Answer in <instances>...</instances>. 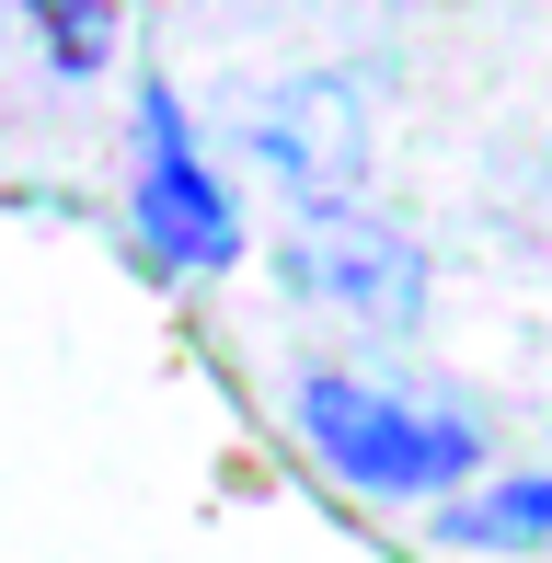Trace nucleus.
<instances>
[{
  "instance_id": "2",
  "label": "nucleus",
  "mask_w": 552,
  "mask_h": 563,
  "mask_svg": "<svg viewBox=\"0 0 552 563\" xmlns=\"http://www.w3.org/2000/svg\"><path fill=\"white\" fill-rule=\"evenodd\" d=\"M139 242L162 253L173 276H219L242 253V208H231V185L208 173V150H196V126L185 104H173L162 81L139 92Z\"/></svg>"
},
{
  "instance_id": "6",
  "label": "nucleus",
  "mask_w": 552,
  "mask_h": 563,
  "mask_svg": "<svg viewBox=\"0 0 552 563\" xmlns=\"http://www.w3.org/2000/svg\"><path fill=\"white\" fill-rule=\"evenodd\" d=\"M23 23H35L58 81H92V69L115 58V0H23Z\"/></svg>"
},
{
  "instance_id": "4",
  "label": "nucleus",
  "mask_w": 552,
  "mask_h": 563,
  "mask_svg": "<svg viewBox=\"0 0 552 563\" xmlns=\"http://www.w3.org/2000/svg\"><path fill=\"white\" fill-rule=\"evenodd\" d=\"M276 288L311 299V311H334V322L404 334V322L426 311V253L404 242V230L357 219V208H322V219H299L288 253H276Z\"/></svg>"
},
{
  "instance_id": "3",
  "label": "nucleus",
  "mask_w": 552,
  "mask_h": 563,
  "mask_svg": "<svg viewBox=\"0 0 552 563\" xmlns=\"http://www.w3.org/2000/svg\"><path fill=\"white\" fill-rule=\"evenodd\" d=\"M242 173H265L288 208H345L368 173V104L334 81V69H311V81H276L254 115H242Z\"/></svg>"
},
{
  "instance_id": "1",
  "label": "nucleus",
  "mask_w": 552,
  "mask_h": 563,
  "mask_svg": "<svg viewBox=\"0 0 552 563\" xmlns=\"http://www.w3.org/2000/svg\"><path fill=\"white\" fill-rule=\"evenodd\" d=\"M288 415H299V438L334 460L345 483H368V495H461V483L484 472V426L472 415L415 402V391H391V379H368V368H299Z\"/></svg>"
},
{
  "instance_id": "5",
  "label": "nucleus",
  "mask_w": 552,
  "mask_h": 563,
  "mask_svg": "<svg viewBox=\"0 0 552 563\" xmlns=\"http://www.w3.org/2000/svg\"><path fill=\"white\" fill-rule=\"evenodd\" d=\"M438 541H449V552H552V472L449 495V506H438Z\"/></svg>"
}]
</instances>
